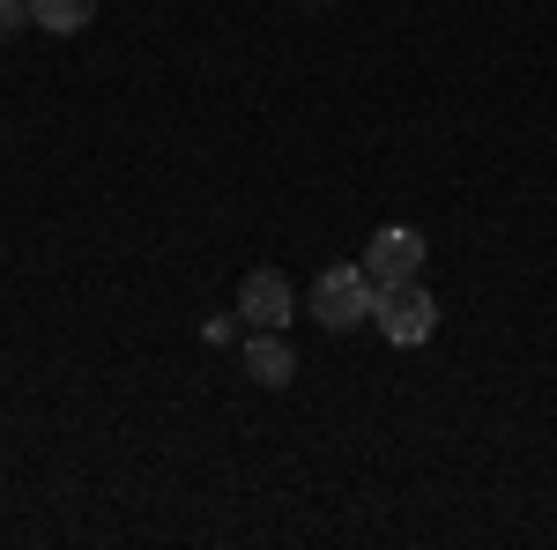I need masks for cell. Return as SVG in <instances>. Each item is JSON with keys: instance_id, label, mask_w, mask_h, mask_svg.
Here are the masks:
<instances>
[{"instance_id": "1", "label": "cell", "mask_w": 557, "mask_h": 550, "mask_svg": "<svg viewBox=\"0 0 557 550\" xmlns=\"http://www.w3.org/2000/svg\"><path fill=\"white\" fill-rule=\"evenodd\" d=\"M312 313H320V328H364L372 313H380V291H372V276H364V260H335V268H320V283H312Z\"/></svg>"}, {"instance_id": "2", "label": "cell", "mask_w": 557, "mask_h": 550, "mask_svg": "<svg viewBox=\"0 0 557 550\" xmlns=\"http://www.w3.org/2000/svg\"><path fill=\"white\" fill-rule=\"evenodd\" d=\"M364 276H372V291H401V283H417V276H424V231H409V223L372 231V246H364Z\"/></svg>"}, {"instance_id": "3", "label": "cell", "mask_w": 557, "mask_h": 550, "mask_svg": "<svg viewBox=\"0 0 557 550\" xmlns=\"http://www.w3.org/2000/svg\"><path fill=\"white\" fill-rule=\"evenodd\" d=\"M380 335L394 342V350H417V342L438 335V297L424 291V283H401V291H380Z\"/></svg>"}, {"instance_id": "4", "label": "cell", "mask_w": 557, "mask_h": 550, "mask_svg": "<svg viewBox=\"0 0 557 550\" xmlns=\"http://www.w3.org/2000/svg\"><path fill=\"white\" fill-rule=\"evenodd\" d=\"M290 313H298V291H290L283 268H253V276L238 283V320H253V328H283Z\"/></svg>"}, {"instance_id": "5", "label": "cell", "mask_w": 557, "mask_h": 550, "mask_svg": "<svg viewBox=\"0 0 557 550\" xmlns=\"http://www.w3.org/2000/svg\"><path fill=\"white\" fill-rule=\"evenodd\" d=\"M246 372H253L260 387H290L298 380V350L283 342V328H253V335H246Z\"/></svg>"}, {"instance_id": "6", "label": "cell", "mask_w": 557, "mask_h": 550, "mask_svg": "<svg viewBox=\"0 0 557 550\" xmlns=\"http://www.w3.org/2000/svg\"><path fill=\"white\" fill-rule=\"evenodd\" d=\"M30 23L52 30V38H75V30L97 23V0H30Z\"/></svg>"}, {"instance_id": "7", "label": "cell", "mask_w": 557, "mask_h": 550, "mask_svg": "<svg viewBox=\"0 0 557 550\" xmlns=\"http://www.w3.org/2000/svg\"><path fill=\"white\" fill-rule=\"evenodd\" d=\"M23 15H30V0H0V38H15V30H23Z\"/></svg>"}]
</instances>
